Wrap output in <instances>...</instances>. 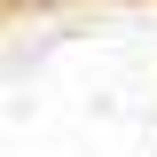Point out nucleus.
<instances>
[{
    "label": "nucleus",
    "instance_id": "1",
    "mask_svg": "<svg viewBox=\"0 0 157 157\" xmlns=\"http://www.w3.org/2000/svg\"><path fill=\"white\" fill-rule=\"evenodd\" d=\"M32 8H55V0H32Z\"/></svg>",
    "mask_w": 157,
    "mask_h": 157
}]
</instances>
